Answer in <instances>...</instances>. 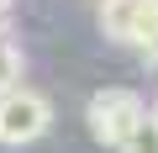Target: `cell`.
I'll list each match as a JSON object with an SVG mask.
<instances>
[{
  "mask_svg": "<svg viewBox=\"0 0 158 153\" xmlns=\"http://www.w3.org/2000/svg\"><path fill=\"white\" fill-rule=\"evenodd\" d=\"M137 53H142V63H158V21L148 27V37L137 42Z\"/></svg>",
  "mask_w": 158,
  "mask_h": 153,
  "instance_id": "5b68a950",
  "label": "cell"
},
{
  "mask_svg": "<svg viewBox=\"0 0 158 153\" xmlns=\"http://www.w3.org/2000/svg\"><path fill=\"white\" fill-rule=\"evenodd\" d=\"M0 37H6V16H0Z\"/></svg>",
  "mask_w": 158,
  "mask_h": 153,
  "instance_id": "52a82bcc",
  "label": "cell"
},
{
  "mask_svg": "<svg viewBox=\"0 0 158 153\" xmlns=\"http://www.w3.org/2000/svg\"><path fill=\"white\" fill-rule=\"evenodd\" d=\"M11 6H16V0H0V16H6V11H11Z\"/></svg>",
  "mask_w": 158,
  "mask_h": 153,
  "instance_id": "8992f818",
  "label": "cell"
},
{
  "mask_svg": "<svg viewBox=\"0 0 158 153\" xmlns=\"http://www.w3.org/2000/svg\"><path fill=\"white\" fill-rule=\"evenodd\" d=\"M21 74H27V53H21V42L6 32V37H0V90L21 85Z\"/></svg>",
  "mask_w": 158,
  "mask_h": 153,
  "instance_id": "277c9868",
  "label": "cell"
},
{
  "mask_svg": "<svg viewBox=\"0 0 158 153\" xmlns=\"http://www.w3.org/2000/svg\"><path fill=\"white\" fill-rule=\"evenodd\" d=\"M148 111H153V116H158V100H153V106H148Z\"/></svg>",
  "mask_w": 158,
  "mask_h": 153,
  "instance_id": "ba28073f",
  "label": "cell"
},
{
  "mask_svg": "<svg viewBox=\"0 0 158 153\" xmlns=\"http://www.w3.org/2000/svg\"><path fill=\"white\" fill-rule=\"evenodd\" d=\"M48 127H53V100L48 95H37L27 85L0 90V142H6V148H27Z\"/></svg>",
  "mask_w": 158,
  "mask_h": 153,
  "instance_id": "7a4b0ae2",
  "label": "cell"
},
{
  "mask_svg": "<svg viewBox=\"0 0 158 153\" xmlns=\"http://www.w3.org/2000/svg\"><path fill=\"white\" fill-rule=\"evenodd\" d=\"M100 32L121 48H137L148 37V27L158 21V0H100Z\"/></svg>",
  "mask_w": 158,
  "mask_h": 153,
  "instance_id": "3957f363",
  "label": "cell"
},
{
  "mask_svg": "<svg viewBox=\"0 0 158 153\" xmlns=\"http://www.w3.org/2000/svg\"><path fill=\"white\" fill-rule=\"evenodd\" d=\"M148 100L127 85H106L90 95L85 106V121H90V137L106 142V148H142V127H148Z\"/></svg>",
  "mask_w": 158,
  "mask_h": 153,
  "instance_id": "6da1fadb",
  "label": "cell"
}]
</instances>
